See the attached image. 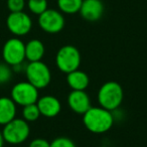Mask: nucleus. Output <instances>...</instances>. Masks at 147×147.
<instances>
[{
    "mask_svg": "<svg viewBox=\"0 0 147 147\" xmlns=\"http://www.w3.org/2000/svg\"><path fill=\"white\" fill-rule=\"evenodd\" d=\"M16 116V104L11 98H0V125H5Z\"/></svg>",
    "mask_w": 147,
    "mask_h": 147,
    "instance_id": "14",
    "label": "nucleus"
},
{
    "mask_svg": "<svg viewBox=\"0 0 147 147\" xmlns=\"http://www.w3.org/2000/svg\"><path fill=\"white\" fill-rule=\"evenodd\" d=\"M36 105L39 109L40 115L47 118H53L57 116L61 110V104L59 100L55 96L47 95L38 98Z\"/></svg>",
    "mask_w": 147,
    "mask_h": 147,
    "instance_id": "11",
    "label": "nucleus"
},
{
    "mask_svg": "<svg viewBox=\"0 0 147 147\" xmlns=\"http://www.w3.org/2000/svg\"><path fill=\"white\" fill-rule=\"evenodd\" d=\"M124 98L121 85L114 81L106 82L101 86L98 92V102L100 107L108 111H114L120 107Z\"/></svg>",
    "mask_w": 147,
    "mask_h": 147,
    "instance_id": "2",
    "label": "nucleus"
},
{
    "mask_svg": "<svg viewBox=\"0 0 147 147\" xmlns=\"http://www.w3.org/2000/svg\"><path fill=\"white\" fill-rule=\"evenodd\" d=\"M22 116L26 122H33L36 121L40 116V112L37 107L36 103L34 104H29L26 106H23L22 109Z\"/></svg>",
    "mask_w": 147,
    "mask_h": 147,
    "instance_id": "17",
    "label": "nucleus"
},
{
    "mask_svg": "<svg viewBox=\"0 0 147 147\" xmlns=\"http://www.w3.org/2000/svg\"><path fill=\"white\" fill-rule=\"evenodd\" d=\"M83 0H57V5L61 11L67 14H74L80 11Z\"/></svg>",
    "mask_w": 147,
    "mask_h": 147,
    "instance_id": "16",
    "label": "nucleus"
},
{
    "mask_svg": "<svg viewBox=\"0 0 147 147\" xmlns=\"http://www.w3.org/2000/svg\"><path fill=\"white\" fill-rule=\"evenodd\" d=\"M67 104L77 114H85L91 108V100L85 91L73 90L67 96Z\"/></svg>",
    "mask_w": 147,
    "mask_h": 147,
    "instance_id": "10",
    "label": "nucleus"
},
{
    "mask_svg": "<svg viewBox=\"0 0 147 147\" xmlns=\"http://www.w3.org/2000/svg\"><path fill=\"white\" fill-rule=\"evenodd\" d=\"M7 28L11 33L17 36H22L30 31L32 27V21L29 15L23 11L10 12L6 19Z\"/></svg>",
    "mask_w": 147,
    "mask_h": 147,
    "instance_id": "9",
    "label": "nucleus"
},
{
    "mask_svg": "<svg viewBox=\"0 0 147 147\" xmlns=\"http://www.w3.org/2000/svg\"><path fill=\"white\" fill-rule=\"evenodd\" d=\"M25 6L24 0H7V7L10 12H19L23 11Z\"/></svg>",
    "mask_w": 147,
    "mask_h": 147,
    "instance_id": "21",
    "label": "nucleus"
},
{
    "mask_svg": "<svg viewBox=\"0 0 147 147\" xmlns=\"http://www.w3.org/2000/svg\"><path fill=\"white\" fill-rule=\"evenodd\" d=\"M11 99L15 104L26 106L34 104L38 100V89L29 82H20L14 85L11 90Z\"/></svg>",
    "mask_w": 147,
    "mask_h": 147,
    "instance_id": "6",
    "label": "nucleus"
},
{
    "mask_svg": "<svg viewBox=\"0 0 147 147\" xmlns=\"http://www.w3.org/2000/svg\"><path fill=\"white\" fill-rule=\"evenodd\" d=\"M67 83L71 90L76 91H85L89 86L90 79L85 71L76 69L67 74Z\"/></svg>",
    "mask_w": 147,
    "mask_h": 147,
    "instance_id": "13",
    "label": "nucleus"
},
{
    "mask_svg": "<svg viewBox=\"0 0 147 147\" xmlns=\"http://www.w3.org/2000/svg\"><path fill=\"white\" fill-rule=\"evenodd\" d=\"M104 11V5L101 0H83L79 12L88 21H97L101 18Z\"/></svg>",
    "mask_w": 147,
    "mask_h": 147,
    "instance_id": "12",
    "label": "nucleus"
},
{
    "mask_svg": "<svg viewBox=\"0 0 147 147\" xmlns=\"http://www.w3.org/2000/svg\"><path fill=\"white\" fill-rule=\"evenodd\" d=\"M38 24L43 31L47 33H57L65 26V18L59 11L47 9L39 14Z\"/></svg>",
    "mask_w": 147,
    "mask_h": 147,
    "instance_id": "8",
    "label": "nucleus"
},
{
    "mask_svg": "<svg viewBox=\"0 0 147 147\" xmlns=\"http://www.w3.org/2000/svg\"><path fill=\"white\" fill-rule=\"evenodd\" d=\"M12 77V71L7 65L0 63V84H5L9 82Z\"/></svg>",
    "mask_w": 147,
    "mask_h": 147,
    "instance_id": "20",
    "label": "nucleus"
},
{
    "mask_svg": "<svg viewBox=\"0 0 147 147\" xmlns=\"http://www.w3.org/2000/svg\"><path fill=\"white\" fill-rule=\"evenodd\" d=\"M83 122L90 132L103 134L112 128L114 116L111 111L102 107H91L85 114H83Z\"/></svg>",
    "mask_w": 147,
    "mask_h": 147,
    "instance_id": "1",
    "label": "nucleus"
},
{
    "mask_svg": "<svg viewBox=\"0 0 147 147\" xmlns=\"http://www.w3.org/2000/svg\"><path fill=\"white\" fill-rule=\"evenodd\" d=\"M25 75L27 82L37 89L47 88L51 81V69L41 61H30L25 67Z\"/></svg>",
    "mask_w": 147,
    "mask_h": 147,
    "instance_id": "5",
    "label": "nucleus"
},
{
    "mask_svg": "<svg viewBox=\"0 0 147 147\" xmlns=\"http://www.w3.org/2000/svg\"><path fill=\"white\" fill-rule=\"evenodd\" d=\"M4 139H3V136H2V132H0V147H3L4 145Z\"/></svg>",
    "mask_w": 147,
    "mask_h": 147,
    "instance_id": "23",
    "label": "nucleus"
},
{
    "mask_svg": "<svg viewBox=\"0 0 147 147\" xmlns=\"http://www.w3.org/2000/svg\"><path fill=\"white\" fill-rule=\"evenodd\" d=\"M2 57L5 63L12 67L22 63L25 59V45L17 37L8 39L3 45Z\"/></svg>",
    "mask_w": 147,
    "mask_h": 147,
    "instance_id": "7",
    "label": "nucleus"
},
{
    "mask_svg": "<svg viewBox=\"0 0 147 147\" xmlns=\"http://www.w3.org/2000/svg\"><path fill=\"white\" fill-rule=\"evenodd\" d=\"M27 6L32 13L39 15L47 9V0H28Z\"/></svg>",
    "mask_w": 147,
    "mask_h": 147,
    "instance_id": "18",
    "label": "nucleus"
},
{
    "mask_svg": "<svg viewBox=\"0 0 147 147\" xmlns=\"http://www.w3.org/2000/svg\"><path fill=\"white\" fill-rule=\"evenodd\" d=\"M49 147H76V144L67 137H57L51 141Z\"/></svg>",
    "mask_w": 147,
    "mask_h": 147,
    "instance_id": "19",
    "label": "nucleus"
},
{
    "mask_svg": "<svg viewBox=\"0 0 147 147\" xmlns=\"http://www.w3.org/2000/svg\"><path fill=\"white\" fill-rule=\"evenodd\" d=\"M55 65L57 69L65 74L76 71L81 65V53L74 45H63L55 55Z\"/></svg>",
    "mask_w": 147,
    "mask_h": 147,
    "instance_id": "4",
    "label": "nucleus"
},
{
    "mask_svg": "<svg viewBox=\"0 0 147 147\" xmlns=\"http://www.w3.org/2000/svg\"><path fill=\"white\" fill-rule=\"evenodd\" d=\"M45 51V45L39 39H31L25 45V59L29 63L41 61Z\"/></svg>",
    "mask_w": 147,
    "mask_h": 147,
    "instance_id": "15",
    "label": "nucleus"
},
{
    "mask_svg": "<svg viewBox=\"0 0 147 147\" xmlns=\"http://www.w3.org/2000/svg\"><path fill=\"white\" fill-rule=\"evenodd\" d=\"M30 128L24 119L14 118L4 125L2 136L5 142L9 144H20L23 143L29 136Z\"/></svg>",
    "mask_w": 147,
    "mask_h": 147,
    "instance_id": "3",
    "label": "nucleus"
},
{
    "mask_svg": "<svg viewBox=\"0 0 147 147\" xmlns=\"http://www.w3.org/2000/svg\"><path fill=\"white\" fill-rule=\"evenodd\" d=\"M51 143L43 138H35L29 143L28 147H49Z\"/></svg>",
    "mask_w": 147,
    "mask_h": 147,
    "instance_id": "22",
    "label": "nucleus"
}]
</instances>
